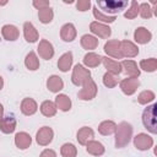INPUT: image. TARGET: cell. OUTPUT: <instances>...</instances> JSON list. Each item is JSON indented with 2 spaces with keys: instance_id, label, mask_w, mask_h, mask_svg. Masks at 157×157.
<instances>
[{
  "instance_id": "9c48e42d",
  "label": "cell",
  "mask_w": 157,
  "mask_h": 157,
  "mask_svg": "<svg viewBox=\"0 0 157 157\" xmlns=\"http://www.w3.org/2000/svg\"><path fill=\"white\" fill-rule=\"evenodd\" d=\"M103 50L108 58L123 59L121 53H120V40H118V39H109L108 42H105Z\"/></svg>"
},
{
  "instance_id": "ab89813d",
  "label": "cell",
  "mask_w": 157,
  "mask_h": 157,
  "mask_svg": "<svg viewBox=\"0 0 157 157\" xmlns=\"http://www.w3.org/2000/svg\"><path fill=\"white\" fill-rule=\"evenodd\" d=\"M90 7H91V1L90 0H78V1H76V9H77V11L85 12Z\"/></svg>"
},
{
  "instance_id": "f35d334b",
  "label": "cell",
  "mask_w": 157,
  "mask_h": 157,
  "mask_svg": "<svg viewBox=\"0 0 157 157\" xmlns=\"http://www.w3.org/2000/svg\"><path fill=\"white\" fill-rule=\"evenodd\" d=\"M103 85L108 88H114L117 85H118V80H117V76L109 74V72H105L103 75Z\"/></svg>"
},
{
  "instance_id": "484cf974",
  "label": "cell",
  "mask_w": 157,
  "mask_h": 157,
  "mask_svg": "<svg viewBox=\"0 0 157 157\" xmlns=\"http://www.w3.org/2000/svg\"><path fill=\"white\" fill-rule=\"evenodd\" d=\"M54 103H55L56 109H60L61 112H69L71 109V105H72L70 97L66 96V94H64V93H59L55 97Z\"/></svg>"
},
{
  "instance_id": "2e32d148",
  "label": "cell",
  "mask_w": 157,
  "mask_h": 157,
  "mask_svg": "<svg viewBox=\"0 0 157 157\" xmlns=\"http://www.w3.org/2000/svg\"><path fill=\"white\" fill-rule=\"evenodd\" d=\"M23 37H25L26 42H28V43H34L39 39V33H38L37 28L29 21L23 23Z\"/></svg>"
},
{
  "instance_id": "8d00e7d4",
  "label": "cell",
  "mask_w": 157,
  "mask_h": 157,
  "mask_svg": "<svg viewBox=\"0 0 157 157\" xmlns=\"http://www.w3.org/2000/svg\"><path fill=\"white\" fill-rule=\"evenodd\" d=\"M153 13H155V11L150 4H147V2L139 4V15L142 18H151L153 16Z\"/></svg>"
},
{
  "instance_id": "e575fe53",
  "label": "cell",
  "mask_w": 157,
  "mask_h": 157,
  "mask_svg": "<svg viewBox=\"0 0 157 157\" xmlns=\"http://www.w3.org/2000/svg\"><path fill=\"white\" fill-rule=\"evenodd\" d=\"M60 155L63 157H76L77 156V148L74 144L66 142L60 147Z\"/></svg>"
},
{
  "instance_id": "d4e9b609",
  "label": "cell",
  "mask_w": 157,
  "mask_h": 157,
  "mask_svg": "<svg viewBox=\"0 0 157 157\" xmlns=\"http://www.w3.org/2000/svg\"><path fill=\"white\" fill-rule=\"evenodd\" d=\"M86 151H87V153H90L92 156L99 157L105 152V147L103 146L102 142L96 141V140H91L86 144Z\"/></svg>"
},
{
  "instance_id": "e0dca14e",
  "label": "cell",
  "mask_w": 157,
  "mask_h": 157,
  "mask_svg": "<svg viewBox=\"0 0 157 157\" xmlns=\"http://www.w3.org/2000/svg\"><path fill=\"white\" fill-rule=\"evenodd\" d=\"M1 36L5 40L15 42L20 37V29L15 25H4L1 27Z\"/></svg>"
},
{
  "instance_id": "b9f144b4",
  "label": "cell",
  "mask_w": 157,
  "mask_h": 157,
  "mask_svg": "<svg viewBox=\"0 0 157 157\" xmlns=\"http://www.w3.org/2000/svg\"><path fill=\"white\" fill-rule=\"evenodd\" d=\"M39 157H56V152L52 148H45L40 152Z\"/></svg>"
},
{
  "instance_id": "277c9868",
  "label": "cell",
  "mask_w": 157,
  "mask_h": 157,
  "mask_svg": "<svg viewBox=\"0 0 157 157\" xmlns=\"http://www.w3.org/2000/svg\"><path fill=\"white\" fill-rule=\"evenodd\" d=\"M88 80H91V71L81 64H76L72 69L71 82L75 86H83Z\"/></svg>"
},
{
  "instance_id": "cb8c5ba5",
  "label": "cell",
  "mask_w": 157,
  "mask_h": 157,
  "mask_svg": "<svg viewBox=\"0 0 157 157\" xmlns=\"http://www.w3.org/2000/svg\"><path fill=\"white\" fill-rule=\"evenodd\" d=\"M72 61H74L72 53L71 52H66V53H64L59 58V60H58V69L61 72H67L71 69V66H72Z\"/></svg>"
},
{
  "instance_id": "83f0119b",
  "label": "cell",
  "mask_w": 157,
  "mask_h": 157,
  "mask_svg": "<svg viewBox=\"0 0 157 157\" xmlns=\"http://www.w3.org/2000/svg\"><path fill=\"white\" fill-rule=\"evenodd\" d=\"M80 43H81V47L83 49L91 52V50H93V49H96L98 47L99 40H98L97 37H94L92 34H83L81 37V39H80Z\"/></svg>"
},
{
  "instance_id": "7c38bea8",
  "label": "cell",
  "mask_w": 157,
  "mask_h": 157,
  "mask_svg": "<svg viewBox=\"0 0 157 157\" xmlns=\"http://www.w3.org/2000/svg\"><path fill=\"white\" fill-rule=\"evenodd\" d=\"M120 53L123 58H135L139 54V47L128 39L120 40Z\"/></svg>"
},
{
  "instance_id": "ee69618b",
  "label": "cell",
  "mask_w": 157,
  "mask_h": 157,
  "mask_svg": "<svg viewBox=\"0 0 157 157\" xmlns=\"http://www.w3.org/2000/svg\"><path fill=\"white\" fill-rule=\"evenodd\" d=\"M2 87H4V78H2V76L0 75V91L2 90Z\"/></svg>"
},
{
  "instance_id": "7bdbcfd3",
  "label": "cell",
  "mask_w": 157,
  "mask_h": 157,
  "mask_svg": "<svg viewBox=\"0 0 157 157\" xmlns=\"http://www.w3.org/2000/svg\"><path fill=\"white\" fill-rule=\"evenodd\" d=\"M4 117V107H2V104L0 103V119Z\"/></svg>"
},
{
  "instance_id": "44dd1931",
  "label": "cell",
  "mask_w": 157,
  "mask_h": 157,
  "mask_svg": "<svg viewBox=\"0 0 157 157\" xmlns=\"http://www.w3.org/2000/svg\"><path fill=\"white\" fill-rule=\"evenodd\" d=\"M16 119L12 115H6L0 119V131L4 134H12L16 129Z\"/></svg>"
},
{
  "instance_id": "8fae6325",
  "label": "cell",
  "mask_w": 157,
  "mask_h": 157,
  "mask_svg": "<svg viewBox=\"0 0 157 157\" xmlns=\"http://www.w3.org/2000/svg\"><path fill=\"white\" fill-rule=\"evenodd\" d=\"M37 52H38V55L44 60H50L55 54L53 44L47 39H42L39 42V44L37 47Z\"/></svg>"
},
{
  "instance_id": "d6986e66",
  "label": "cell",
  "mask_w": 157,
  "mask_h": 157,
  "mask_svg": "<svg viewBox=\"0 0 157 157\" xmlns=\"http://www.w3.org/2000/svg\"><path fill=\"white\" fill-rule=\"evenodd\" d=\"M15 145L18 150H27L32 145V137L26 131H20L15 135Z\"/></svg>"
},
{
  "instance_id": "ac0fdd59",
  "label": "cell",
  "mask_w": 157,
  "mask_h": 157,
  "mask_svg": "<svg viewBox=\"0 0 157 157\" xmlns=\"http://www.w3.org/2000/svg\"><path fill=\"white\" fill-rule=\"evenodd\" d=\"M102 64L104 65V67L107 69V72L114 75V76H118L123 70H121V65H120V61L118 60H114L112 58H108V56H102Z\"/></svg>"
},
{
  "instance_id": "3957f363",
  "label": "cell",
  "mask_w": 157,
  "mask_h": 157,
  "mask_svg": "<svg viewBox=\"0 0 157 157\" xmlns=\"http://www.w3.org/2000/svg\"><path fill=\"white\" fill-rule=\"evenodd\" d=\"M97 6L105 12V15L109 13H118L121 10H125L128 6V1L125 0H98Z\"/></svg>"
},
{
  "instance_id": "52a82bcc",
  "label": "cell",
  "mask_w": 157,
  "mask_h": 157,
  "mask_svg": "<svg viewBox=\"0 0 157 157\" xmlns=\"http://www.w3.org/2000/svg\"><path fill=\"white\" fill-rule=\"evenodd\" d=\"M139 86H140V81L137 77H126L119 82V87L121 92L126 96H132L137 91Z\"/></svg>"
},
{
  "instance_id": "ffe728a7",
  "label": "cell",
  "mask_w": 157,
  "mask_h": 157,
  "mask_svg": "<svg viewBox=\"0 0 157 157\" xmlns=\"http://www.w3.org/2000/svg\"><path fill=\"white\" fill-rule=\"evenodd\" d=\"M93 137H94V131L90 126H82L81 129H78V131L76 134V139H77L78 144L82 146H86V144L88 141L93 140Z\"/></svg>"
},
{
  "instance_id": "7402d4cb",
  "label": "cell",
  "mask_w": 157,
  "mask_h": 157,
  "mask_svg": "<svg viewBox=\"0 0 157 157\" xmlns=\"http://www.w3.org/2000/svg\"><path fill=\"white\" fill-rule=\"evenodd\" d=\"M134 39L137 44H146L152 39V33L146 27H137L134 32Z\"/></svg>"
},
{
  "instance_id": "5b68a950",
  "label": "cell",
  "mask_w": 157,
  "mask_h": 157,
  "mask_svg": "<svg viewBox=\"0 0 157 157\" xmlns=\"http://www.w3.org/2000/svg\"><path fill=\"white\" fill-rule=\"evenodd\" d=\"M97 92H98V87H97L96 82L91 78V80H88V81L82 86V88L78 91L77 97H78V99H81V101H91V99H93V98L97 96Z\"/></svg>"
},
{
  "instance_id": "9a60e30c",
  "label": "cell",
  "mask_w": 157,
  "mask_h": 157,
  "mask_svg": "<svg viewBox=\"0 0 157 157\" xmlns=\"http://www.w3.org/2000/svg\"><path fill=\"white\" fill-rule=\"evenodd\" d=\"M120 65H121V70L125 72V75L128 77H139L140 76V69L134 60L125 59V60L120 61Z\"/></svg>"
},
{
  "instance_id": "ba28073f",
  "label": "cell",
  "mask_w": 157,
  "mask_h": 157,
  "mask_svg": "<svg viewBox=\"0 0 157 157\" xmlns=\"http://www.w3.org/2000/svg\"><path fill=\"white\" fill-rule=\"evenodd\" d=\"M90 31L94 34V37L97 36L103 39H108L112 34V28L108 25H104V23H101L97 21H93L90 23Z\"/></svg>"
},
{
  "instance_id": "5bb4252c",
  "label": "cell",
  "mask_w": 157,
  "mask_h": 157,
  "mask_svg": "<svg viewBox=\"0 0 157 157\" xmlns=\"http://www.w3.org/2000/svg\"><path fill=\"white\" fill-rule=\"evenodd\" d=\"M76 36H77V31H76V27L74 26V23H70V22L65 23L60 28V38L66 43L75 40Z\"/></svg>"
},
{
  "instance_id": "f546056e",
  "label": "cell",
  "mask_w": 157,
  "mask_h": 157,
  "mask_svg": "<svg viewBox=\"0 0 157 157\" xmlns=\"http://www.w3.org/2000/svg\"><path fill=\"white\" fill-rule=\"evenodd\" d=\"M39 59L34 52H29L25 58V66L29 71H36L39 69Z\"/></svg>"
},
{
  "instance_id": "836d02e7",
  "label": "cell",
  "mask_w": 157,
  "mask_h": 157,
  "mask_svg": "<svg viewBox=\"0 0 157 157\" xmlns=\"http://www.w3.org/2000/svg\"><path fill=\"white\" fill-rule=\"evenodd\" d=\"M53 17H54V11L52 7H45V9L38 10V18L44 25L50 23L53 21Z\"/></svg>"
},
{
  "instance_id": "4dcf8cb0",
  "label": "cell",
  "mask_w": 157,
  "mask_h": 157,
  "mask_svg": "<svg viewBox=\"0 0 157 157\" xmlns=\"http://www.w3.org/2000/svg\"><path fill=\"white\" fill-rule=\"evenodd\" d=\"M115 129H117V124L113 120H103L98 125V132L101 135H104V136H108V135L114 134L115 132Z\"/></svg>"
},
{
  "instance_id": "4fadbf2b",
  "label": "cell",
  "mask_w": 157,
  "mask_h": 157,
  "mask_svg": "<svg viewBox=\"0 0 157 157\" xmlns=\"http://www.w3.org/2000/svg\"><path fill=\"white\" fill-rule=\"evenodd\" d=\"M20 109H21V113L26 117H31L33 114L37 113L38 110V104L37 102L33 99V98H29V97H26L22 99L21 102V105H20Z\"/></svg>"
},
{
  "instance_id": "7a4b0ae2",
  "label": "cell",
  "mask_w": 157,
  "mask_h": 157,
  "mask_svg": "<svg viewBox=\"0 0 157 157\" xmlns=\"http://www.w3.org/2000/svg\"><path fill=\"white\" fill-rule=\"evenodd\" d=\"M156 112H157L156 103L147 105V108H145L142 112V124L151 134H157V114H156Z\"/></svg>"
},
{
  "instance_id": "74e56055",
  "label": "cell",
  "mask_w": 157,
  "mask_h": 157,
  "mask_svg": "<svg viewBox=\"0 0 157 157\" xmlns=\"http://www.w3.org/2000/svg\"><path fill=\"white\" fill-rule=\"evenodd\" d=\"M137 15H139V2L132 0L130 2V7L124 12V17L128 20H132V18L137 17Z\"/></svg>"
},
{
  "instance_id": "6da1fadb",
  "label": "cell",
  "mask_w": 157,
  "mask_h": 157,
  "mask_svg": "<svg viewBox=\"0 0 157 157\" xmlns=\"http://www.w3.org/2000/svg\"><path fill=\"white\" fill-rule=\"evenodd\" d=\"M114 134H115V139H114L115 147L123 148L130 142V140L132 137V126L128 121H121L117 125Z\"/></svg>"
},
{
  "instance_id": "f1b7e54d",
  "label": "cell",
  "mask_w": 157,
  "mask_h": 157,
  "mask_svg": "<svg viewBox=\"0 0 157 157\" xmlns=\"http://www.w3.org/2000/svg\"><path fill=\"white\" fill-rule=\"evenodd\" d=\"M39 110H40V113L44 115V117H47V118H52V117H54L55 114H56V107H55V103L54 102H52V101H43L42 102V104H40V107H39Z\"/></svg>"
},
{
  "instance_id": "d590c367",
  "label": "cell",
  "mask_w": 157,
  "mask_h": 157,
  "mask_svg": "<svg viewBox=\"0 0 157 157\" xmlns=\"http://www.w3.org/2000/svg\"><path fill=\"white\" fill-rule=\"evenodd\" d=\"M155 98H156L155 92H152V91H150V90H146V91H142V92L139 93V96H137V102H139L140 104H148V103H151Z\"/></svg>"
},
{
  "instance_id": "30bf717a",
  "label": "cell",
  "mask_w": 157,
  "mask_h": 157,
  "mask_svg": "<svg viewBox=\"0 0 157 157\" xmlns=\"http://www.w3.org/2000/svg\"><path fill=\"white\" fill-rule=\"evenodd\" d=\"M134 146L139 151H147L153 146V137L145 132H140L134 137Z\"/></svg>"
},
{
  "instance_id": "d6a6232c",
  "label": "cell",
  "mask_w": 157,
  "mask_h": 157,
  "mask_svg": "<svg viewBox=\"0 0 157 157\" xmlns=\"http://www.w3.org/2000/svg\"><path fill=\"white\" fill-rule=\"evenodd\" d=\"M139 69L146 71V72H155L157 70V59L156 58H148L144 59L139 64Z\"/></svg>"
},
{
  "instance_id": "603a6c76",
  "label": "cell",
  "mask_w": 157,
  "mask_h": 157,
  "mask_svg": "<svg viewBox=\"0 0 157 157\" xmlns=\"http://www.w3.org/2000/svg\"><path fill=\"white\" fill-rule=\"evenodd\" d=\"M47 88L53 93H59L64 88V81L58 75H52L47 78Z\"/></svg>"
},
{
  "instance_id": "f6af8a7d",
  "label": "cell",
  "mask_w": 157,
  "mask_h": 157,
  "mask_svg": "<svg viewBox=\"0 0 157 157\" xmlns=\"http://www.w3.org/2000/svg\"><path fill=\"white\" fill-rule=\"evenodd\" d=\"M6 4H7V1H0V6H4Z\"/></svg>"
},
{
  "instance_id": "1f68e13d",
  "label": "cell",
  "mask_w": 157,
  "mask_h": 157,
  "mask_svg": "<svg viewBox=\"0 0 157 157\" xmlns=\"http://www.w3.org/2000/svg\"><path fill=\"white\" fill-rule=\"evenodd\" d=\"M92 11H93V16H94V18L98 20L97 22L108 25V23H113V22L117 20V17H115L114 15H105V13H103L101 10H98L97 6H93Z\"/></svg>"
},
{
  "instance_id": "60d3db41",
  "label": "cell",
  "mask_w": 157,
  "mask_h": 157,
  "mask_svg": "<svg viewBox=\"0 0 157 157\" xmlns=\"http://www.w3.org/2000/svg\"><path fill=\"white\" fill-rule=\"evenodd\" d=\"M32 5L37 9V10H42L45 7H50V2L48 0H33Z\"/></svg>"
},
{
  "instance_id": "8992f818",
  "label": "cell",
  "mask_w": 157,
  "mask_h": 157,
  "mask_svg": "<svg viewBox=\"0 0 157 157\" xmlns=\"http://www.w3.org/2000/svg\"><path fill=\"white\" fill-rule=\"evenodd\" d=\"M54 139V130L50 126H42L36 134V142L39 146H48Z\"/></svg>"
},
{
  "instance_id": "4316f807",
  "label": "cell",
  "mask_w": 157,
  "mask_h": 157,
  "mask_svg": "<svg viewBox=\"0 0 157 157\" xmlns=\"http://www.w3.org/2000/svg\"><path fill=\"white\" fill-rule=\"evenodd\" d=\"M82 61L85 67H97L99 64H102V56L94 52H88L85 54Z\"/></svg>"
}]
</instances>
